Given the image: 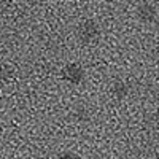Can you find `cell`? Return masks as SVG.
<instances>
[{"instance_id": "ba28073f", "label": "cell", "mask_w": 159, "mask_h": 159, "mask_svg": "<svg viewBox=\"0 0 159 159\" xmlns=\"http://www.w3.org/2000/svg\"><path fill=\"white\" fill-rule=\"evenodd\" d=\"M154 151H156V154H157V157H159V145L156 147V150H154Z\"/></svg>"}, {"instance_id": "277c9868", "label": "cell", "mask_w": 159, "mask_h": 159, "mask_svg": "<svg viewBox=\"0 0 159 159\" xmlns=\"http://www.w3.org/2000/svg\"><path fill=\"white\" fill-rule=\"evenodd\" d=\"M129 92H130V86H129V83L126 81V80L116 78L113 81V84H111V94H113V97L124 99V97L129 96Z\"/></svg>"}, {"instance_id": "5b68a950", "label": "cell", "mask_w": 159, "mask_h": 159, "mask_svg": "<svg viewBox=\"0 0 159 159\" xmlns=\"http://www.w3.org/2000/svg\"><path fill=\"white\" fill-rule=\"evenodd\" d=\"M10 78H11V69L8 67V65L0 64V83L10 81Z\"/></svg>"}, {"instance_id": "52a82bcc", "label": "cell", "mask_w": 159, "mask_h": 159, "mask_svg": "<svg viewBox=\"0 0 159 159\" xmlns=\"http://www.w3.org/2000/svg\"><path fill=\"white\" fill-rule=\"evenodd\" d=\"M154 116H156V121L159 123V107L156 108V113H154Z\"/></svg>"}, {"instance_id": "8992f818", "label": "cell", "mask_w": 159, "mask_h": 159, "mask_svg": "<svg viewBox=\"0 0 159 159\" xmlns=\"http://www.w3.org/2000/svg\"><path fill=\"white\" fill-rule=\"evenodd\" d=\"M56 159H81V156L75 151H62L56 156Z\"/></svg>"}, {"instance_id": "7a4b0ae2", "label": "cell", "mask_w": 159, "mask_h": 159, "mask_svg": "<svg viewBox=\"0 0 159 159\" xmlns=\"http://www.w3.org/2000/svg\"><path fill=\"white\" fill-rule=\"evenodd\" d=\"M61 75H62V80L64 81H67L70 84H80L84 81V69L80 65L78 62H69L65 64L62 70H61Z\"/></svg>"}, {"instance_id": "3957f363", "label": "cell", "mask_w": 159, "mask_h": 159, "mask_svg": "<svg viewBox=\"0 0 159 159\" xmlns=\"http://www.w3.org/2000/svg\"><path fill=\"white\" fill-rule=\"evenodd\" d=\"M137 16H139V19L140 21H143V22H153L156 18H157V8H156V5H153V3H150V2H147V3H140L139 7H137Z\"/></svg>"}, {"instance_id": "6da1fadb", "label": "cell", "mask_w": 159, "mask_h": 159, "mask_svg": "<svg viewBox=\"0 0 159 159\" xmlns=\"http://www.w3.org/2000/svg\"><path fill=\"white\" fill-rule=\"evenodd\" d=\"M102 35V29L97 21L94 19H84L78 24L76 27V37L81 43L84 45H92V43H97L99 38Z\"/></svg>"}]
</instances>
